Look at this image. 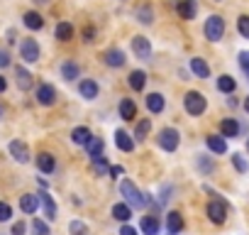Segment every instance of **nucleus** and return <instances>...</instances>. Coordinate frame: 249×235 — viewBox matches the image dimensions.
<instances>
[{
    "label": "nucleus",
    "instance_id": "nucleus-1",
    "mask_svg": "<svg viewBox=\"0 0 249 235\" xmlns=\"http://www.w3.org/2000/svg\"><path fill=\"white\" fill-rule=\"evenodd\" d=\"M120 194L124 196V203H127V206H135V208L147 206V194H142V191L135 186L132 179H124V181L120 184Z\"/></svg>",
    "mask_w": 249,
    "mask_h": 235
},
{
    "label": "nucleus",
    "instance_id": "nucleus-2",
    "mask_svg": "<svg viewBox=\"0 0 249 235\" xmlns=\"http://www.w3.org/2000/svg\"><path fill=\"white\" fill-rule=\"evenodd\" d=\"M183 108H186V113L188 115H203L205 113V108H208V100H205V96L203 93H198V91H188L186 96H183Z\"/></svg>",
    "mask_w": 249,
    "mask_h": 235
},
{
    "label": "nucleus",
    "instance_id": "nucleus-3",
    "mask_svg": "<svg viewBox=\"0 0 249 235\" xmlns=\"http://www.w3.org/2000/svg\"><path fill=\"white\" fill-rule=\"evenodd\" d=\"M203 35L208 42H220L222 35H225V20L220 15H210L205 20V27H203Z\"/></svg>",
    "mask_w": 249,
    "mask_h": 235
},
{
    "label": "nucleus",
    "instance_id": "nucleus-4",
    "mask_svg": "<svg viewBox=\"0 0 249 235\" xmlns=\"http://www.w3.org/2000/svg\"><path fill=\"white\" fill-rule=\"evenodd\" d=\"M205 213H208V218H210L215 225H222V223H225V218H227V203H225L217 194H213V198H210V203H208Z\"/></svg>",
    "mask_w": 249,
    "mask_h": 235
},
{
    "label": "nucleus",
    "instance_id": "nucleus-5",
    "mask_svg": "<svg viewBox=\"0 0 249 235\" xmlns=\"http://www.w3.org/2000/svg\"><path fill=\"white\" fill-rule=\"evenodd\" d=\"M157 142H159V147H161L164 152H176L178 145H181V135H178V130H174V128H164V130L159 133Z\"/></svg>",
    "mask_w": 249,
    "mask_h": 235
},
{
    "label": "nucleus",
    "instance_id": "nucleus-6",
    "mask_svg": "<svg viewBox=\"0 0 249 235\" xmlns=\"http://www.w3.org/2000/svg\"><path fill=\"white\" fill-rule=\"evenodd\" d=\"M132 52H135L137 59L149 61V59H152V42H149L147 37L137 35V37H132Z\"/></svg>",
    "mask_w": 249,
    "mask_h": 235
},
{
    "label": "nucleus",
    "instance_id": "nucleus-7",
    "mask_svg": "<svg viewBox=\"0 0 249 235\" xmlns=\"http://www.w3.org/2000/svg\"><path fill=\"white\" fill-rule=\"evenodd\" d=\"M20 54H22V59H25L27 64L39 61V44H37V39H22V44H20Z\"/></svg>",
    "mask_w": 249,
    "mask_h": 235
},
{
    "label": "nucleus",
    "instance_id": "nucleus-8",
    "mask_svg": "<svg viewBox=\"0 0 249 235\" xmlns=\"http://www.w3.org/2000/svg\"><path fill=\"white\" fill-rule=\"evenodd\" d=\"M176 13L181 15V20H193L198 13V3L196 0H178L176 3Z\"/></svg>",
    "mask_w": 249,
    "mask_h": 235
},
{
    "label": "nucleus",
    "instance_id": "nucleus-9",
    "mask_svg": "<svg viewBox=\"0 0 249 235\" xmlns=\"http://www.w3.org/2000/svg\"><path fill=\"white\" fill-rule=\"evenodd\" d=\"M37 100H39L42 105H54V103H56V88H54L52 83H42V86L37 88Z\"/></svg>",
    "mask_w": 249,
    "mask_h": 235
},
{
    "label": "nucleus",
    "instance_id": "nucleus-10",
    "mask_svg": "<svg viewBox=\"0 0 249 235\" xmlns=\"http://www.w3.org/2000/svg\"><path fill=\"white\" fill-rule=\"evenodd\" d=\"M10 155H13L20 164H27V162H30V147H27L22 140H13V142H10Z\"/></svg>",
    "mask_w": 249,
    "mask_h": 235
},
{
    "label": "nucleus",
    "instance_id": "nucleus-11",
    "mask_svg": "<svg viewBox=\"0 0 249 235\" xmlns=\"http://www.w3.org/2000/svg\"><path fill=\"white\" fill-rule=\"evenodd\" d=\"M115 145H117L122 152H132V150H135V137H132L127 130H115Z\"/></svg>",
    "mask_w": 249,
    "mask_h": 235
},
{
    "label": "nucleus",
    "instance_id": "nucleus-12",
    "mask_svg": "<svg viewBox=\"0 0 249 235\" xmlns=\"http://www.w3.org/2000/svg\"><path fill=\"white\" fill-rule=\"evenodd\" d=\"M120 118L122 120H135L137 118V103L132 98H122L120 100Z\"/></svg>",
    "mask_w": 249,
    "mask_h": 235
},
{
    "label": "nucleus",
    "instance_id": "nucleus-13",
    "mask_svg": "<svg viewBox=\"0 0 249 235\" xmlns=\"http://www.w3.org/2000/svg\"><path fill=\"white\" fill-rule=\"evenodd\" d=\"M78 91H81V96H83L86 100H93V98L100 93V88H98V83H95L93 78H83V81L78 83Z\"/></svg>",
    "mask_w": 249,
    "mask_h": 235
},
{
    "label": "nucleus",
    "instance_id": "nucleus-14",
    "mask_svg": "<svg viewBox=\"0 0 249 235\" xmlns=\"http://www.w3.org/2000/svg\"><path fill=\"white\" fill-rule=\"evenodd\" d=\"M124 52H120V49H107L105 52V64L107 66H112V69H120V66H124Z\"/></svg>",
    "mask_w": 249,
    "mask_h": 235
},
{
    "label": "nucleus",
    "instance_id": "nucleus-15",
    "mask_svg": "<svg viewBox=\"0 0 249 235\" xmlns=\"http://www.w3.org/2000/svg\"><path fill=\"white\" fill-rule=\"evenodd\" d=\"M191 71H193V76H198V78H208V76H210V66H208L205 59H200V57H193V59H191Z\"/></svg>",
    "mask_w": 249,
    "mask_h": 235
},
{
    "label": "nucleus",
    "instance_id": "nucleus-16",
    "mask_svg": "<svg viewBox=\"0 0 249 235\" xmlns=\"http://www.w3.org/2000/svg\"><path fill=\"white\" fill-rule=\"evenodd\" d=\"M205 145H208V150L215 152V155H225V152H227V142H225L222 135H210V137L205 140Z\"/></svg>",
    "mask_w": 249,
    "mask_h": 235
},
{
    "label": "nucleus",
    "instance_id": "nucleus-17",
    "mask_svg": "<svg viewBox=\"0 0 249 235\" xmlns=\"http://www.w3.org/2000/svg\"><path fill=\"white\" fill-rule=\"evenodd\" d=\"M37 167H39V172L52 174V172H54V167H56L54 155H49V152H39V155H37Z\"/></svg>",
    "mask_w": 249,
    "mask_h": 235
},
{
    "label": "nucleus",
    "instance_id": "nucleus-18",
    "mask_svg": "<svg viewBox=\"0 0 249 235\" xmlns=\"http://www.w3.org/2000/svg\"><path fill=\"white\" fill-rule=\"evenodd\" d=\"M220 133H222V137H237L239 135V123L234 120V118H225V120L220 123Z\"/></svg>",
    "mask_w": 249,
    "mask_h": 235
},
{
    "label": "nucleus",
    "instance_id": "nucleus-19",
    "mask_svg": "<svg viewBox=\"0 0 249 235\" xmlns=\"http://www.w3.org/2000/svg\"><path fill=\"white\" fill-rule=\"evenodd\" d=\"M15 76H18V88L20 91H30L32 88V74L25 66H18L15 69Z\"/></svg>",
    "mask_w": 249,
    "mask_h": 235
},
{
    "label": "nucleus",
    "instance_id": "nucleus-20",
    "mask_svg": "<svg viewBox=\"0 0 249 235\" xmlns=\"http://www.w3.org/2000/svg\"><path fill=\"white\" fill-rule=\"evenodd\" d=\"M39 196H35V194H25L22 198H20V208L25 211V213H37V208H39Z\"/></svg>",
    "mask_w": 249,
    "mask_h": 235
},
{
    "label": "nucleus",
    "instance_id": "nucleus-21",
    "mask_svg": "<svg viewBox=\"0 0 249 235\" xmlns=\"http://www.w3.org/2000/svg\"><path fill=\"white\" fill-rule=\"evenodd\" d=\"M166 228H169V233H176V235L183 230V218H181V213H178V211L166 213Z\"/></svg>",
    "mask_w": 249,
    "mask_h": 235
},
{
    "label": "nucleus",
    "instance_id": "nucleus-22",
    "mask_svg": "<svg viewBox=\"0 0 249 235\" xmlns=\"http://www.w3.org/2000/svg\"><path fill=\"white\" fill-rule=\"evenodd\" d=\"M112 218L127 223V220L132 218V206H127V203H115V206H112Z\"/></svg>",
    "mask_w": 249,
    "mask_h": 235
},
{
    "label": "nucleus",
    "instance_id": "nucleus-23",
    "mask_svg": "<svg viewBox=\"0 0 249 235\" xmlns=\"http://www.w3.org/2000/svg\"><path fill=\"white\" fill-rule=\"evenodd\" d=\"M90 137H93V133L88 130V128H73L71 130V140H73V145H88L90 142Z\"/></svg>",
    "mask_w": 249,
    "mask_h": 235
},
{
    "label": "nucleus",
    "instance_id": "nucleus-24",
    "mask_svg": "<svg viewBox=\"0 0 249 235\" xmlns=\"http://www.w3.org/2000/svg\"><path fill=\"white\" fill-rule=\"evenodd\" d=\"M39 201H42V208H44V215L49 218V220H54L56 218V203H54V198L44 191V194H39Z\"/></svg>",
    "mask_w": 249,
    "mask_h": 235
},
{
    "label": "nucleus",
    "instance_id": "nucleus-25",
    "mask_svg": "<svg viewBox=\"0 0 249 235\" xmlns=\"http://www.w3.org/2000/svg\"><path fill=\"white\" fill-rule=\"evenodd\" d=\"M25 27H30V30H42L44 27V18L39 15V13H35V10H30V13H25Z\"/></svg>",
    "mask_w": 249,
    "mask_h": 235
},
{
    "label": "nucleus",
    "instance_id": "nucleus-26",
    "mask_svg": "<svg viewBox=\"0 0 249 235\" xmlns=\"http://www.w3.org/2000/svg\"><path fill=\"white\" fill-rule=\"evenodd\" d=\"M54 35H56V39H59V42H69V39L73 37V25L64 20V22H59V25H56Z\"/></svg>",
    "mask_w": 249,
    "mask_h": 235
},
{
    "label": "nucleus",
    "instance_id": "nucleus-27",
    "mask_svg": "<svg viewBox=\"0 0 249 235\" xmlns=\"http://www.w3.org/2000/svg\"><path fill=\"white\" fill-rule=\"evenodd\" d=\"M78 74H81V69H78L76 61H64V64H61V76H64L66 81H76Z\"/></svg>",
    "mask_w": 249,
    "mask_h": 235
},
{
    "label": "nucleus",
    "instance_id": "nucleus-28",
    "mask_svg": "<svg viewBox=\"0 0 249 235\" xmlns=\"http://www.w3.org/2000/svg\"><path fill=\"white\" fill-rule=\"evenodd\" d=\"M147 110L149 113H161L164 110V96L161 93H149L147 96Z\"/></svg>",
    "mask_w": 249,
    "mask_h": 235
},
{
    "label": "nucleus",
    "instance_id": "nucleus-29",
    "mask_svg": "<svg viewBox=\"0 0 249 235\" xmlns=\"http://www.w3.org/2000/svg\"><path fill=\"white\" fill-rule=\"evenodd\" d=\"M142 233L144 235H157L159 233V218L154 213L147 215V218H142Z\"/></svg>",
    "mask_w": 249,
    "mask_h": 235
},
{
    "label": "nucleus",
    "instance_id": "nucleus-30",
    "mask_svg": "<svg viewBox=\"0 0 249 235\" xmlns=\"http://www.w3.org/2000/svg\"><path fill=\"white\" fill-rule=\"evenodd\" d=\"M149 130H152V120H149V118H142V120L137 123V128H135V140H137V142L147 140Z\"/></svg>",
    "mask_w": 249,
    "mask_h": 235
},
{
    "label": "nucleus",
    "instance_id": "nucleus-31",
    "mask_svg": "<svg viewBox=\"0 0 249 235\" xmlns=\"http://www.w3.org/2000/svg\"><path fill=\"white\" fill-rule=\"evenodd\" d=\"M127 83H130V88L142 91V88H144V83H147V74H144V71H132V74L127 76Z\"/></svg>",
    "mask_w": 249,
    "mask_h": 235
},
{
    "label": "nucleus",
    "instance_id": "nucleus-32",
    "mask_svg": "<svg viewBox=\"0 0 249 235\" xmlns=\"http://www.w3.org/2000/svg\"><path fill=\"white\" fill-rule=\"evenodd\" d=\"M237 88V81L230 76V74H222L220 78H217V91H222V93H232Z\"/></svg>",
    "mask_w": 249,
    "mask_h": 235
},
{
    "label": "nucleus",
    "instance_id": "nucleus-33",
    "mask_svg": "<svg viewBox=\"0 0 249 235\" xmlns=\"http://www.w3.org/2000/svg\"><path fill=\"white\" fill-rule=\"evenodd\" d=\"M69 233L71 235H90V230H88V225L83 220H71L69 223Z\"/></svg>",
    "mask_w": 249,
    "mask_h": 235
},
{
    "label": "nucleus",
    "instance_id": "nucleus-34",
    "mask_svg": "<svg viewBox=\"0 0 249 235\" xmlns=\"http://www.w3.org/2000/svg\"><path fill=\"white\" fill-rule=\"evenodd\" d=\"M198 169H200L203 174H213L215 164H213V159H210V157H205V155H198Z\"/></svg>",
    "mask_w": 249,
    "mask_h": 235
},
{
    "label": "nucleus",
    "instance_id": "nucleus-35",
    "mask_svg": "<svg viewBox=\"0 0 249 235\" xmlns=\"http://www.w3.org/2000/svg\"><path fill=\"white\" fill-rule=\"evenodd\" d=\"M32 235H52V230H49V225H47L44 220L35 218V220H32Z\"/></svg>",
    "mask_w": 249,
    "mask_h": 235
},
{
    "label": "nucleus",
    "instance_id": "nucleus-36",
    "mask_svg": "<svg viewBox=\"0 0 249 235\" xmlns=\"http://www.w3.org/2000/svg\"><path fill=\"white\" fill-rule=\"evenodd\" d=\"M237 32H239L244 39H249V15H239V18H237Z\"/></svg>",
    "mask_w": 249,
    "mask_h": 235
},
{
    "label": "nucleus",
    "instance_id": "nucleus-37",
    "mask_svg": "<svg viewBox=\"0 0 249 235\" xmlns=\"http://www.w3.org/2000/svg\"><path fill=\"white\" fill-rule=\"evenodd\" d=\"M137 18H140V22H142V25H152V20H154L152 8H149V5H142V8L137 10Z\"/></svg>",
    "mask_w": 249,
    "mask_h": 235
},
{
    "label": "nucleus",
    "instance_id": "nucleus-38",
    "mask_svg": "<svg viewBox=\"0 0 249 235\" xmlns=\"http://www.w3.org/2000/svg\"><path fill=\"white\" fill-rule=\"evenodd\" d=\"M86 150L90 152V157H95V155H103V140H100V137H90V142L86 145Z\"/></svg>",
    "mask_w": 249,
    "mask_h": 235
},
{
    "label": "nucleus",
    "instance_id": "nucleus-39",
    "mask_svg": "<svg viewBox=\"0 0 249 235\" xmlns=\"http://www.w3.org/2000/svg\"><path fill=\"white\" fill-rule=\"evenodd\" d=\"M232 164H234V169L239 174H247V169H249V164H247V159L242 155H232Z\"/></svg>",
    "mask_w": 249,
    "mask_h": 235
},
{
    "label": "nucleus",
    "instance_id": "nucleus-40",
    "mask_svg": "<svg viewBox=\"0 0 249 235\" xmlns=\"http://www.w3.org/2000/svg\"><path fill=\"white\" fill-rule=\"evenodd\" d=\"M93 167H95V172H98V174L110 172V169H107V162H105V157H103V155H95V157H93Z\"/></svg>",
    "mask_w": 249,
    "mask_h": 235
},
{
    "label": "nucleus",
    "instance_id": "nucleus-41",
    "mask_svg": "<svg viewBox=\"0 0 249 235\" xmlns=\"http://www.w3.org/2000/svg\"><path fill=\"white\" fill-rule=\"evenodd\" d=\"M10 215H13V208L5 201H0V220L5 223V220H10Z\"/></svg>",
    "mask_w": 249,
    "mask_h": 235
},
{
    "label": "nucleus",
    "instance_id": "nucleus-42",
    "mask_svg": "<svg viewBox=\"0 0 249 235\" xmlns=\"http://www.w3.org/2000/svg\"><path fill=\"white\" fill-rule=\"evenodd\" d=\"M239 66H242V71L249 78V52H239Z\"/></svg>",
    "mask_w": 249,
    "mask_h": 235
},
{
    "label": "nucleus",
    "instance_id": "nucleus-43",
    "mask_svg": "<svg viewBox=\"0 0 249 235\" xmlns=\"http://www.w3.org/2000/svg\"><path fill=\"white\" fill-rule=\"evenodd\" d=\"M8 64H10V54L5 49H0V69H5Z\"/></svg>",
    "mask_w": 249,
    "mask_h": 235
},
{
    "label": "nucleus",
    "instance_id": "nucleus-44",
    "mask_svg": "<svg viewBox=\"0 0 249 235\" xmlns=\"http://www.w3.org/2000/svg\"><path fill=\"white\" fill-rule=\"evenodd\" d=\"M93 37H95V30H93V27H86V30H83V39H86V42H93Z\"/></svg>",
    "mask_w": 249,
    "mask_h": 235
},
{
    "label": "nucleus",
    "instance_id": "nucleus-45",
    "mask_svg": "<svg viewBox=\"0 0 249 235\" xmlns=\"http://www.w3.org/2000/svg\"><path fill=\"white\" fill-rule=\"evenodd\" d=\"M120 235H137V230H135L132 225H122V228H120Z\"/></svg>",
    "mask_w": 249,
    "mask_h": 235
},
{
    "label": "nucleus",
    "instance_id": "nucleus-46",
    "mask_svg": "<svg viewBox=\"0 0 249 235\" xmlns=\"http://www.w3.org/2000/svg\"><path fill=\"white\" fill-rule=\"evenodd\" d=\"M13 235H25V223H15L13 225Z\"/></svg>",
    "mask_w": 249,
    "mask_h": 235
},
{
    "label": "nucleus",
    "instance_id": "nucleus-47",
    "mask_svg": "<svg viewBox=\"0 0 249 235\" xmlns=\"http://www.w3.org/2000/svg\"><path fill=\"white\" fill-rule=\"evenodd\" d=\"M169 194H171V186H164V191H161L159 201H161V203H166V201H169Z\"/></svg>",
    "mask_w": 249,
    "mask_h": 235
},
{
    "label": "nucleus",
    "instance_id": "nucleus-48",
    "mask_svg": "<svg viewBox=\"0 0 249 235\" xmlns=\"http://www.w3.org/2000/svg\"><path fill=\"white\" fill-rule=\"evenodd\" d=\"M122 174V167H110V176H120Z\"/></svg>",
    "mask_w": 249,
    "mask_h": 235
},
{
    "label": "nucleus",
    "instance_id": "nucleus-49",
    "mask_svg": "<svg viewBox=\"0 0 249 235\" xmlns=\"http://www.w3.org/2000/svg\"><path fill=\"white\" fill-rule=\"evenodd\" d=\"M5 88H8V81H5V78H3V76H0V93H3V91H5Z\"/></svg>",
    "mask_w": 249,
    "mask_h": 235
},
{
    "label": "nucleus",
    "instance_id": "nucleus-50",
    "mask_svg": "<svg viewBox=\"0 0 249 235\" xmlns=\"http://www.w3.org/2000/svg\"><path fill=\"white\" fill-rule=\"evenodd\" d=\"M37 5H47V3H52V0H35Z\"/></svg>",
    "mask_w": 249,
    "mask_h": 235
},
{
    "label": "nucleus",
    "instance_id": "nucleus-51",
    "mask_svg": "<svg viewBox=\"0 0 249 235\" xmlns=\"http://www.w3.org/2000/svg\"><path fill=\"white\" fill-rule=\"evenodd\" d=\"M244 110L249 113V96H247V100H244Z\"/></svg>",
    "mask_w": 249,
    "mask_h": 235
},
{
    "label": "nucleus",
    "instance_id": "nucleus-52",
    "mask_svg": "<svg viewBox=\"0 0 249 235\" xmlns=\"http://www.w3.org/2000/svg\"><path fill=\"white\" fill-rule=\"evenodd\" d=\"M0 118H3V105H0Z\"/></svg>",
    "mask_w": 249,
    "mask_h": 235
},
{
    "label": "nucleus",
    "instance_id": "nucleus-53",
    "mask_svg": "<svg viewBox=\"0 0 249 235\" xmlns=\"http://www.w3.org/2000/svg\"><path fill=\"white\" fill-rule=\"evenodd\" d=\"M247 150H249V140H247Z\"/></svg>",
    "mask_w": 249,
    "mask_h": 235
},
{
    "label": "nucleus",
    "instance_id": "nucleus-54",
    "mask_svg": "<svg viewBox=\"0 0 249 235\" xmlns=\"http://www.w3.org/2000/svg\"><path fill=\"white\" fill-rule=\"evenodd\" d=\"M215 3H220V0H215Z\"/></svg>",
    "mask_w": 249,
    "mask_h": 235
}]
</instances>
